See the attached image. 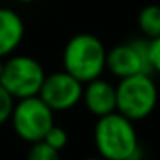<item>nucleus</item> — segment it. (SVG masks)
Here are the masks:
<instances>
[{"label":"nucleus","mask_w":160,"mask_h":160,"mask_svg":"<svg viewBox=\"0 0 160 160\" xmlns=\"http://www.w3.org/2000/svg\"><path fill=\"white\" fill-rule=\"evenodd\" d=\"M138 28L141 31V36H145L148 40L160 36V5L150 4L139 11Z\"/></svg>","instance_id":"10"},{"label":"nucleus","mask_w":160,"mask_h":160,"mask_svg":"<svg viewBox=\"0 0 160 160\" xmlns=\"http://www.w3.org/2000/svg\"><path fill=\"white\" fill-rule=\"evenodd\" d=\"M18 2H21V4H29V2H33V0H18Z\"/></svg>","instance_id":"17"},{"label":"nucleus","mask_w":160,"mask_h":160,"mask_svg":"<svg viewBox=\"0 0 160 160\" xmlns=\"http://www.w3.org/2000/svg\"><path fill=\"white\" fill-rule=\"evenodd\" d=\"M38 97L53 112L71 110L83 98V83L66 71H57L45 76Z\"/></svg>","instance_id":"7"},{"label":"nucleus","mask_w":160,"mask_h":160,"mask_svg":"<svg viewBox=\"0 0 160 160\" xmlns=\"http://www.w3.org/2000/svg\"><path fill=\"white\" fill-rule=\"evenodd\" d=\"M26 160H60V152L45 141H36L29 145Z\"/></svg>","instance_id":"11"},{"label":"nucleus","mask_w":160,"mask_h":160,"mask_svg":"<svg viewBox=\"0 0 160 160\" xmlns=\"http://www.w3.org/2000/svg\"><path fill=\"white\" fill-rule=\"evenodd\" d=\"M14 105H16V98L0 84V126H4L5 122L11 121Z\"/></svg>","instance_id":"13"},{"label":"nucleus","mask_w":160,"mask_h":160,"mask_svg":"<svg viewBox=\"0 0 160 160\" xmlns=\"http://www.w3.org/2000/svg\"><path fill=\"white\" fill-rule=\"evenodd\" d=\"M153 74H134L115 84V112L138 122L153 114L158 103V88Z\"/></svg>","instance_id":"3"},{"label":"nucleus","mask_w":160,"mask_h":160,"mask_svg":"<svg viewBox=\"0 0 160 160\" xmlns=\"http://www.w3.org/2000/svg\"><path fill=\"white\" fill-rule=\"evenodd\" d=\"M45 69L42 62L31 55L12 53L4 59V69L0 76V84L16 98L36 97L45 81Z\"/></svg>","instance_id":"4"},{"label":"nucleus","mask_w":160,"mask_h":160,"mask_svg":"<svg viewBox=\"0 0 160 160\" xmlns=\"http://www.w3.org/2000/svg\"><path fill=\"white\" fill-rule=\"evenodd\" d=\"M150 67L153 74L160 76V36L150 40Z\"/></svg>","instance_id":"14"},{"label":"nucleus","mask_w":160,"mask_h":160,"mask_svg":"<svg viewBox=\"0 0 160 160\" xmlns=\"http://www.w3.org/2000/svg\"><path fill=\"white\" fill-rule=\"evenodd\" d=\"M107 69L119 79L141 72L153 74L150 67V40L138 36L112 47L107 50Z\"/></svg>","instance_id":"6"},{"label":"nucleus","mask_w":160,"mask_h":160,"mask_svg":"<svg viewBox=\"0 0 160 160\" xmlns=\"http://www.w3.org/2000/svg\"><path fill=\"white\" fill-rule=\"evenodd\" d=\"M12 129L24 143L43 141L48 129L55 124V112L36 95L16 100L11 121Z\"/></svg>","instance_id":"5"},{"label":"nucleus","mask_w":160,"mask_h":160,"mask_svg":"<svg viewBox=\"0 0 160 160\" xmlns=\"http://www.w3.org/2000/svg\"><path fill=\"white\" fill-rule=\"evenodd\" d=\"M43 141H45L47 145H50L52 148H55V150H59V152H62V150L67 146V143H69V134H67V131H66L64 128H60V126L53 124L52 128L48 129V132L45 134Z\"/></svg>","instance_id":"12"},{"label":"nucleus","mask_w":160,"mask_h":160,"mask_svg":"<svg viewBox=\"0 0 160 160\" xmlns=\"http://www.w3.org/2000/svg\"><path fill=\"white\" fill-rule=\"evenodd\" d=\"M107 69V48L98 36L91 33H78L67 40L62 50V71L88 83L100 78Z\"/></svg>","instance_id":"2"},{"label":"nucleus","mask_w":160,"mask_h":160,"mask_svg":"<svg viewBox=\"0 0 160 160\" xmlns=\"http://www.w3.org/2000/svg\"><path fill=\"white\" fill-rule=\"evenodd\" d=\"M2 69H4V59H0V76H2Z\"/></svg>","instance_id":"16"},{"label":"nucleus","mask_w":160,"mask_h":160,"mask_svg":"<svg viewBox=\"0 0 160 160\" xmlns=\"http://www.w3.org/2000/svg\"><path fill=\"white\" fill-rule=\"evenodd\" d=\"M24 21L11 7H0V59L16 52L24 38Z\"/></svg>","instance_id":"9"},{"label":"nucleus","mask_w":160,"mask_h":160,"mask_svg":"<svg viewBox=\"0 0 160 160\" xmlns=\"http://www.w3.org/2000/svg\"><path fill=\"white\" fill-rule=\"evenodd\" d=\"M93 141L98 157L105 160H143L134 122L119 112L98 117L93 129Z\"/></svg>","instance_id":"1"},{"label":"nucleus","mask_w":160,"mask_h":160,"mask_svg":"<svg viewBox=\"0 0 160 160\" xmlns=\"http://www.w3.org/2000/svg\"><path fill=\"white\" fill-rule=\"evenodd\" d=\"M83 160H105V158H102V157H86Z\"/></svg>","instance_id":"15"},{"label":"nucleus","mask_w":160,"mask_h":160,"mask_svg":"<svg viewBox=\"0 0 160 160\" xmlns=\"http://www.w3.org/2000/svg\"><path fill=\"white\" fill-rule=\"evenodd\" d=\"M86 110L95 117H103L115 112V86L103 78H97L83 84V98Z\"/></svg>","instance_id":"8"}]
</instances>
